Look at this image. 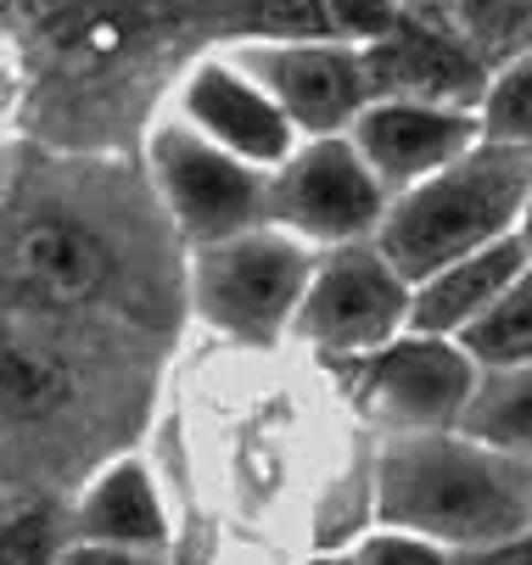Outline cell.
Returning a JSON list of instances; mask_svg holds the SVG:
<instances>
[{
	"mask_svg": "<svg viewBox=\"0 0 532 565\" xmlns=\"http://www.w3.org/2000/svg\"><path fill=\"white\" fill-rule=\"evenodd\" d=\"M370 102H409V107H443V113H477L488 96V67L432 23H404L359 51Z\"/></svg>",
	"mask_w": 532,
	"mask_h": 565,
	"instance_id": "30bf717a",
	"label": "cell"
},
{
	"mask_svg": "<svg viewBox=\"0 0 532 565\" xmlns=\"http://www.w3.org/2000/svg\"><path fill=\"white\" fill-rule=\"evenodd\" d=\"M398 23H404L398 0H326V29H331V40H342V45H353V51L387 40Z\"/></svg>",
	"mask_w": 532,
	"mask_h": 565,
	"instance_id": "44dd1931",
	"label": "cell"
},
{
	"mask_svg": "<svg viewBox=\"0 0 532 565\" xmlns=\"http://www.w3.org/2000/svg\"><path fill=\"white\" fill-rule=\"evenodd\" d=\"M79 532H85V543H113V548L163 543V510H158V493H151L140 465H113L96 481V493L79 510Z\"/></svg>",
	"mask_w": 532,
	"mask_h": 565,
	"instance_id": "5bb4252c",
	"label": "cell"
},
{
	"mask_svg": "<svg viewBox=\"0 0 532 565\" xmlns=\"http://www.w3.org/2000/svg\"><path fill=\"white\" fill-rule=\"evenodd\" d=\"M526 264H532V258H526V247H521V235L493 241V247H482V253H471V258H460V264L437 269L432 280H421V286L409 291V319H404V326H409L415 337H437V342L471 331L477 319L504 297V286H510Z\"/></svg>",
	"mask_w": 532,
	"mask_h": 565,
	"instance_id": "4fadbf2b",
	"label": "cell"
},
{
	"mask_svg": "<svg viewBox=\"0 0 532 565\" xmlns=\"http://www.w3.org/2000/svg\"><path fill=\"white\" fill-rule=\"evenodd\" d=\"M404 319L409 286L382 264L370 241H359V247H331L326 258H315L291 331L326 353H375L398 337Z\"/></svg>",
	"mask_w": 532,
	"mask_h": 565,
	"instance_id": "52a82bcc",
	"label": "cell"
},
{
	"mask_svg": "<svg viewBox=\"0 0 532 565\" xmlns=\"http://www.w3.org/2000/svg\"><path fill=\"white\" fill-rule=\"evenodd\" d=\"M242 29L258 40H331L326 0H247Z\"/></svg>",
	"mask_w": 532,
	"mask_h": 565,
	"instance_id": "ffe728a7",
	"label": "cell"
},
{
	"mask_svg": "<svg viewBox=\"0 0 532 565\" xmlns=\"http://www.w3.org/2000/svg\"><path fill=\"white\" fill-rule=\"evenodd\" d=\"M477 140H482L477 113H443V107H409V102H370L348 124V146L375 174V185L387 191V202L432 180L437 169L460 163Z\"/></svg>",
	"mask_w": 532,
	"mask_h": 565,
	"instance_id": "8fae6325",
	"label": "cell"
},
{
	"mask_svg": "<svg viewBox=\"0 0 532 565\" xmlns=\"http://www.w3.org/2000/svg\"><path fill=\"white\" fill-rule=\"evenodd\" d=\"M382 521L409 526L421 543L493 548L532 526V470L466 437H398L375 470Z\"/></svg>",
	"mask_w": 532,
	"mask_h": 565,
	"instance_id": "6da1fadb",
	"label": "cell"
},
{
	"mask_svg": "<svg viewBox=\"0 0 532 565\" xmlns=\"http://www.w3.org/2000/svg\"><path fill=\"white\" fill-rule=\"evenodd\" d=\"M224 62L275 102L291 135L309 140L348 135V124L370 107L359 51L342 40H242Z\"/></svg>",
	"mask_w": 532,
	"mask_h": 565,
	"instance_id": "8992f818",
	"label": "cell"
},
{
	"mask_svg": "<svg viewBox=\"0 0 532 565\" xmlns=\"http://www.w3.org/2000/svg\"><path fill=\"white\" fill-rule=\"evenodd\" d=\"M315 253L275 224L242 230L191 247V302L202 326L236 337L247 348H269L291 331V313L309 286Z\"/></svg>",
	"mask_w": 532,
	"mask_h": 565,
	"instance_id": "3957f363",
	"label": "cell"
},
{
	"mask_svg": "<svg viewBox=\"0 0 532 565\" xmlns=\"http://www.w3.org/2000/svg\"><path fill=\"white\" fill-rule=\"evenodd\" d=\"M359 565H448V559H443L437 543H421V537L393 532V537H370L359 548Z\"/></svg>",
	"mask_w": 532,
	"mask_h": 565,
	"instance_id": "603a6c76",
	"label": "cell"
},
{
	"mask_svg": "<svg viewBox=\"0 0 532 565\" xmlns=\"http://www.w3.org/2000/svg\"><path fill=\"white\" fill-rule=\"evenodd\" d=\"M51 559V515H18L0 526V565H45Z\"/></svg>",
	"mask_w": 532,
	"mask_h": 565,
	"instance_id": "7402d4cb",
	"label": "cell"
},
{
	"mask_svg": "<svg viewBox=\"0 0 532 565\" xmlns=\"http://www.w3.org/2000/svg\"><path fill=\"white\" fill-rule=\"evenodd\" d=\"M146 169H151V191H158L169 224L191 247L269 224V174L236 163L231 151H219L180 118H163L151 129Z\"/></svg>",
	"mask_w": 532,
	"mask_h": 565,
	"instance_id": "277c9868",
	"label": "cell"
},
{
	"mask_svg": "<svg viewBox=\"0 0 532 565\" xmlns=\"http://www.w3.org/2000/svg\"><path fill=\"white\" fill-rule=\"evenodd\" d=\"M67 565H158L146 548H113V543H85V548H73Z\"/></svg>",
	"mask_w": 532,
	"mask_h": 565,
	"instance_id": "cb8c5ba5",
	"label": "cell"
},
{
	"mask_svg": "<svg viewBox=\"0 0 532 565\" xmlns=\"http://www.w3.org/2000/svg\"><path fill=\"white\" fill-rule=\"evenodd\" d=\"M460 353L482 370L532 364V264L504 286V297L477 319L471 331H460Z\"/></svg>",
	"mask_w": 532,
	"mask_h": 565,
	"instance_id": "e0dca14e",
	"label": "cell"
},
{
	"mask_svg": "<svg viewBox=\"0 0 532 565\" xmlns=\"http://www.w3.org/2000/svg\"><path fill=\"white\" fill-rule=\"evenodd\" d=\"M471 392H477V364L437 337L387 342L359 370V403L404 437H437L460 426Z\"/></svg>",
	"mask_w": 532,
	"mask_h": 565,
	"instance_id": "ba28073f",
	"label": "cell"
},
{
	"mask_svg": "<svg viewBox=\"0 0 532 565\" xmlns=\"http://www.w3.org/2000/svg\"><path fill=\"white\" fill-rule=\"evenodd\" d=\"M526 196H532V151L477 140L460 163H448L432 180L393 196L370 247L415 291L437 269L515 235Z\"/></svg>",
	"mask_w": 532,
	"mask_h": 565,
	"instance_id": "7a4b0ae2",
	"label": "cell"
},
{
	"mask_svg": "<svg viewBox=\"0 0 532 565\" xmlns=\"http://www.w3.org/2000/svg\"><path fill=\"white\" fill-rule=\"evenodd\" d=\"M0 196H7V157H0Z\"/></svg>",
	"mask_w": 532,
	"mask_h": 565,
	"instance_id": "4316f807",
	"label": "cell"
},
{
	"mask_svg": "<svg viewBox=\"0 0 532 565\" xmlns=\"http://www.w3.org/2000/svg\"><path fill=\"white\" fill-rule=\"evenodd\" d=\"M67 397H73V381L51 348L18 331H0V420H12V426L51 420Z\"/></svg>",
	"mask_w": 532,
	"mask_h": 565,
	"instance_id": "9a60e30c",
	"label": "cell"
},
{
	"mask_svg": "<svg viewBox=\"0 0 532 565\" xmlns=\"http://www.w3.org/2000/svg\"><path fill=\"white\" fill-rule=\"evenodd\" d=\"M515 235H521V247H526V258H532V196H526V207H521V224H515Z\"/></svg>",
	"mask_w": 532,
	"mask_h": 565,
	"instance_id": "484cf974",
	"label": "cell"
},
{
	"mask_svg": "<svg viewBox=\"0 0 532 565\" xmlns=\"http://www.w3.org/2000/svg\"><path fill=\"white\" fill-rule=\"evenodd\" d=\"M482 140L532 151V56L510 62L499 78H488L482 96Z\"/></svg>",
	"mask_w": 532,
	"mask_h": 565,
	"instance_id": "d6986e66",
	"label": "cell"
},
{
	"mask_svg": "<svg viewBox=\"0 0 532 565\" xmlns=\"http://www.w3.org/2000/svg\"><path fill=\"white\" fill-rule=\"evenodd\" d=\"M454 18H460V45L482 67L532 56V0H454Z\"/></svg>",
	"mask_w": 532,
	"mask_h": 565,
	"instance_id": "ac0fdd59",
	"label": "cell"
},
{
	"mask_svg": "<svg viewBox=\"0 0 532 565\" xmlns=\"http://www.w3.org/2000/svg\"><path fill=\"white\" fill-rule=\"evenodd\" d=\"M466 565H532V526L521 537H510V543H493V548L471 554Z\"/></svg>",
	"mask_w": 532,
	"mask_h": 565,
	"instance_id": "d4e9b609",
	"label": "cell"
},
{
	"mask_svg": "<svg viewBox=\"0 0 532 565\" xmlns=\"http://www.w3.org/2000/svg\"><path fill=\"white\" fill-rule=\"evenodd\" d=\"M387 218V191L359 163L348 135L302 140L280 169H269V224L302 247H359Z\"/></svg>",
	"mask_w": 532,
	"mask_h": 565,
	"instance_id": "5b68a950",
	"label": "cell"
},
{
	"mask_svg": "<svg viewBox=\"0 0 532 565\" xmlns=\"http://www.w3.org/2000/svg\"><path fill=\"white\" fill-rule=\"evenodd\" d=\"M113 241L73 207H40L23 213L7 230L0 247V275L12 280L18 297L40 308H85L107 291L113 280Z\"/></svg>",
	"mask_w": 532,
	"mask_h": 565,
	"instance_id": "9c48e42d",
	"label": "cell"
},
{
	"mask_svg": "<svg viewBox=\"0 0 532 565\" xmlns=\"http://www.w3.org/2000/svg\"><path fill=\"white\" fill-rule=\"evenodd\" d=\"M398 7H404V0H398ZM409 7H432V0H409Z\"/></svg>",
	"mask_w": 532,
	"mask_h": 565,
	"instance_id": "83f0119b",
	"label": "cell"
},
{
	"mask_svg": "<svg viewBox=\"0 0 532 565\" xmlns=\"http://www.w3.org/2000/svg\"><path fill=\"white\" fill-rule=\"evenodd\" d=\"M180 124H191L202 140H213L219 151H231L236 163L247 169H280L286 157L297 151V135L291 124L275 113V102L242 78L231 62H202L191 67L185 90H180Z\"/></svg>",
	"mask_w": 532,
	"mask_h": 565,
	"instance_id": "7c38bea8",
	"label": "cell"
},
{
	"mask_svg": "<svg viewBox=\"0 0 532 565\" xmlns=\"http://www.w3.org/2000/svg\"><path fill=\"white\" fill-rule=\"evenodd\" d=\"M460 431L477 448H493L504 459H526L532 454V364L493 370L488 381H477L466 415H460Z\"/></svg>",
	"mask_w": 532,
	"mask_h": 565,
	"instance_id": "2e32d148",
	"label": "cell"
}]
</instances>
